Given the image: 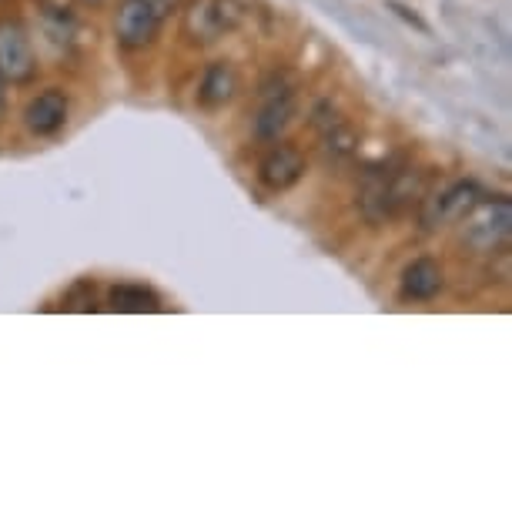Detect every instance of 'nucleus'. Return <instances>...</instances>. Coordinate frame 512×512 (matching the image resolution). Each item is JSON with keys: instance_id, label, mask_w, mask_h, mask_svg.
I'll return each mask as SVG.
<instances>
[{"instance_id": "1", "label": "nucleus", "mask_w": 512, "mask_h": 512, "mask_svg": "<svg viewBox=\"0 0 512 512\" xmlns=\"http://www.w3.org/2000/svg\"><path fill=\"white\" fill-rule=\"evenodd\" d=\"M422 195V178L419 171L409 168L402 161H385L365 171L362 191H359V208L362 218L369 225H389L392 218H399L415 198Z\"/></svg>"}, {"instance_id": "2", "label": "nucleus", "mask_w": 512, "mask_h": 512, "mask_svg": "<svg viewBox=\"0 0 512 512\" xmlns=\"http://www.w3.org/2000/svg\"><path fill=\"white\" fill-rule=\"evenodd\" d=\"M512 238V205L509 198L479 201L476 208L462 218L459 241L472 255H499Z\"/></svg>"}, {"instance_id": "3", "label": "nucleus", "mask_w": 512, "mask_h": 512, "mask_svg": "<svg viewBox=\"0 0 512 512\" xmlns=\"http://www.w3.org/2000/svg\"><path fill=\"white\" fill-rule=\"evenodd\" d=\"M241 21H245L241 0H191L181 31L191 44H215L225 34L238 31Z\"/></svg>"}, {"instance_id": "4", "label": "nucleus", "mask_w": 512, "mask_h": 512, "mask_svg": "<svg viewBox=\"0 0 512 512\" xmlns=\"http://www.w3.org/2000/svg\"><path fill=\"white\" fill-rule=\"evenodd\" d=\"M298 114V98L295 84L285 81L282 74H272L262 84V104L255 111V138L265 144H275L288 131V124Z\"/></svg>"}, {"instance_id": "5", "label": "nucleus", "mask_w": 512, "mask_h": 512, "mask_svg": "<svg viewBox=\"0 0 512 512\" xmlns=\"http://www.w3.org/2000/svg\"><path fill=\"white\" fill-rule=\"evenodd\" d=\"M37 74V54L31 44V34L24 31L21 21L4 17L0 21V77L4 84H27Z\"/></svg>"}, {"instance_id": "6", "label": "nucleus", "mask_w": 512, "mask_h": 512, "mask_svg": "<svg viewBox=\"0 0 512 512\" xmlns=\"http://www.w3.org/2000/svg\"><path fill=\"white\" fill-rule=\"evenodd\" d=\"M312 128L318 131V144H322L325 161L345 164L355 158V151H359V131L342 118V111L335 104L328 101L318 104L312 111Z\"/></svg>"}, {"instance_id": "7", "label": "nucleus", "mask_w": 512, "mask_h": 512, "mask_svg": "<svg viewBox=\"0 0 512 512\" xmlns=\"http://www.w3.org/2000/svg\"><path fill=\"white\" fill-rule=\"evenodd\" d=\"M482 201V191L476 181H456V185L442 188L439 195H432L422 205V228L425 231H439L446 225H456L469 215Z\"/></svg>"}, {"instance_id": "8", "label": "nucleus", "mask_w": 512, "mask_h": 512, "mask_svg": "<svg viewBox=\"0 0 512 512\" xmlns=\"http://www.w3.org/2000/svg\"><path fill=\"white\" fill-rule=\"evenodd\" d=\"M164 17L154 11L144 0H124L118 7V17H114V34H118V44L128 47V51H141V47L154 44V37L161 31Z\"/></svg>"}, {"instance_id": "9", "label": "nucleus", "mask_w": 512, "mask_h": 512, "mask_svg": "<svg viewBox=\"0 0 512 512\" xmlns=\"http://www.w3.org/2000/svg\"><path fill=\"white\" fill-rule=\"evenodd\" d=\"M305 175V154L295 148V144H282L275 141L272 148L265 151V158L258 161V181L268 191H288L295 188Z\"/></svg>"}, {"instance_id": "10", "label": "nucleus", "mask_w": 512, "mask_h": 512, "mask_svg": "<svg viewBox=\"0 0 512 512\" xmlns=\"http://www.w3.org/2000/svg\"><path fill=\"white\" fill-rule=\"evenodd\" d=\"M64 121H67V98H64V91L47 88V91L37 94V98L27 101L24 124H27V131L37 134V138H51V134H57V131L64 128Z\"/></svg>"}, {"instance_id": "11", "label": "nucleus", "mask_w": 512, "mask_h": 512, "mask_svg": "<svg viewBox=\"0 0 512 512\" xmlns=\"http://www.w3.org/2000/svg\"><path fill=\"white\" fill-rule=\"evenodd\" d=\"M442 285H446V275H442V265L436 258H415L412 265H405L402 295L412 298V302H429L442 292Z\"/></svg>"}, {"instance_id": "12", "label": "nucleus", "mask_w": 512, "mask_h": 512, "mask_svg": "<svg viewBox=\"0 0 512 512\" xmlns=\"http://www.w3.org/2000/svg\"><path fill=\"white\" fill-rule=\"evenodd\" d=\"M238 94V71L231 67L228 61H218V64H211L205 77H201V84H198V101H201V108H225V104L235 98Z\"/></svg>"}, {"instance_id": "13", "label": "nucleus", "mask_w": 512, "mask_h": 512, "mask_svg": "<svg viewBox=\"0 0 512 512\" xmlns=\"http://www.w3.org/2000/svg\"><path fill=\"white\" fill-rule=\"evenodd\" d=\"M111 308L114 312H158V295L141 285H118L111 288Z\"/></svg>"}, {"instance_id": "14", "label": "nucleus", "mask_w": 512, "mask_h": 512, "mask_svg": "<svg viewBox=\"0 0 512 512\" xmlns=\"http://www.w3.org/2000/svg\"><path fill=\"white\" fill-rule=\"evenodd\" d=\"M144 4H151L161 17H168L171 11H178V0H144Z\"/></svg>"}, {"instance_id": "15", "label": "nucleus", "mask_w": 512, "mask_h": 512, "mask_svg": "<svg viewBox=\"0 0 512 512\" xmlns=\"http://www.w3.org/2000/svg\"><path fill=\"white\" fill-rule=\"evenodd\" d=\"M7 114V94H4V77H0V121H4Z\"/></svg>"}]
</instances>
